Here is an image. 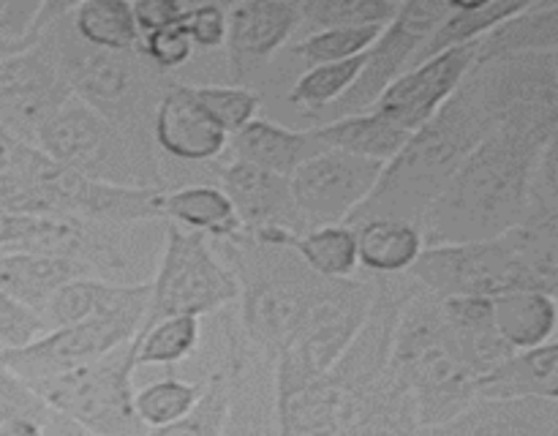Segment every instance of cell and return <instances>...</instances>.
Masks as SVG:
<instances>
[{"mask_svg": "<svg viewBox=\"0 0 558 436\" xmlns=\"http://www.w3.org/2000/svg\"><path fill=\"white\" fill-rule=\"evenodd\" d=\"M548 145L490 131L420 218L425 249L490 240L529 223V180Z\"/></svg>", "mask_w": 558, "mask_h": 436, "instance_id": "cell-1", "label": "cell"}, {"mask_svg": "<svg viewBox=\"0 0 558 436\" xmlns=\"http://www.w3.org/2000/svg\"><path fill=\"white\" fill-rule=\"evenodd\" d=\"M488 134L490 123L466 76L445 107L420 125L398 156L385 164L376 189L349 216L347 227L371 218H396L417 227L452 174Z\"/></svg>", "mask_w": 558, "mask_h": 436, "instance_id": "cell-2", "label": "cell"}, {"mask_svg": "<svg viewBox=\"0 0 558 436\" xmlns=\"http://www.w3.org/2000/svg\"><path fill=\"white\" fill-rule=\"evenodd\" d=\"M407 276L434 298H494L507 289H558V218L521 223L474 243L428 245Z\"/></svg>", "mask_w": 558, "mask_h": 436, "instance_id": "cell-3", "label": "cell"}, {"mask_svg": "<svg viewBox=\"0 0 558 436\" xmlns=\"http://www.w3.org/2000/svg\"><path fill=\"white\" fill-rule=\"evenodd\" d=\"M207 240L238 281V316L245 338L276 365L325 278L300 259L294 238H262L243 229L232 238Z\"/></svg>", "mask_w": 558, "mask_h": 436, "instance_id": "cell-4", "label": "cell"}, {"mask_svg": "<svg viewBox=\"0 0 558 436\" xmlns=\"http://www.w3.org/2000/svg\"><path fill=\"white\" fill-rule=\"evenodd\" d=\"M69 11L71 3H47V31L71 96L96 109L131 140L156 147L153 118L161 98L178 85V80L156 69L140 47L129 52L87 47L76 38Z\"/></svg>", "mask_w": 558, "mask_h": 436, "instance_id": "cell-5", "label": "cell"}, {"mask_svg": "<svg viewBox=\"0 0 558 436\" xmlns=\"http://www.w3.org/2000/svg\"><path fill=\"white\" fill-rule=\"evenodd\" d=\"M390 376L412 396L420 428L447 423L474 401L477 371L452 332L441 300L420 287L398 311Z\"/></svg>", "mask_w": 558, "mask_h": 436, "instance_id": "cell-6", "label": "cell"}, {"mask_svg": "<svg viewBox=\"0 0 558 436\" xmlns=\"http://www.w3.org/2000/svg\"><path fill=\"white\" fill-rule=\"evenodd\" d=\"M33 147L87 180L123 189L163 191V158L71 96L38 129Z\"/></svg>", "mask_w": 558, "mask_h": 436, "instance_id": "cell-7", "label": "cell"}, {"mask_svg": "<svg viewBox=\"0 0 558 436\" xmlns=\"http://www.w3.org/2000/svg\"><path fill=\"white\" fill-rule=\"evenodd\" d=\"M167 243V221H87L44 216V232L27 251L63 256L85 278L118 287H145Z\"/></svg>", "mask_w": 558, "mask_h": 436, "instance_id": "cell-8", "label": "cell"}, {"mask_svg": "<svg viewBox=\"0 0 558 436\" xmlns=\"http://www.w3.org/2000/svg\"><path fill=\"white\" fill-rule=\"evenodd\" d=\"M376 294V278H325L303 322L276 360V387H300L319 379L347 352L363 327Z\"/></svg>", "mask_w": 558, "mask_h": 436, "instance_id": "cell-9", "label": "cell"}, {"mask_svg": "<svg viewBox=\"0 0 558 436\" xmlns=\"http://www.w3.org/2000/svg\"><path fill=\"white\" fill-rule=\"evenodd\" d=\"M490 131L548 145L558 131V52L521 55L469 71Z\"/></svg>", "mask_w": 558, "mask_h": 436, "instance_id": "cell-10", "label": "cell"}, {"mask_svg": "<svg viewBox=\"0 0 558 436\" xmlns=\"http://www.w3.org/2000/svg\"><path fill=\"white\" fill-rule=\"evenodd\" d=\"M134 338L93 363L36 387L49 409L93 436H145L134 412Z\"/></svg>", "mask_w": 558, "mask_h": 436, "instance_id": "cell-11", "label": "cell"}, {"mask_svg": "<svg viewBox=\"0 0 558 436\" xmlns=\"http://www.w3.org/2000/svg\"><path fill=\"white\" fill-rule=\"evenodd\" d=\"M238 303V281L213 251L210 240L167 223V243L150 278V300L142 325L163 316H210Z\"/></svg>", "mask_w": 558, "mask_h": 436, "instance_id": "cell-12", "label": "cell"}, {"mask_svg": "<svg viewBox=\"0 0 558 436\" xmlns=\"http://www.w3.org/2000/svg\"><path fill=\"white\" fill-rule=\"evenodd\" d=\"M147 300H150V289L120 308L104 311V314L74 322V325L54 327L25 347L0 349V365L14 371L22 382L36 390L44 382L58 379V376L112 352L120 343L131 341L145 322Z\"/></svg>", "mask_w": 558, "mask_h": 436, "instance_id": "cell-13", "label": "cell"}, {"mask_svg": "<svg viewBox=\"0 0 558 436\" xmlns=\"http://www.w3.org/2000/svg\"><path fill=\"white\" fill-rule=\"evenodd\" d=\"M450 9L452 0H412V3H401L390 25L379 33V38L363 55V69H360L354 85L332 107L322 109L314 118L305 120L303 129H314V125L332 123V120L349 118V114L368 112L379 101L381 93L403 71H409L417 49L439 27V22L450 14Z\"/></svg>", "mask_w": 558, "mask_h": 436, "instance_id": "cell-14", "label": "cell"}, {"mask_svg": "<svg viewBox=\"0 0 558 436\" xmlns=\"http://www.w3.org/2000/svg\"><path fill=\"white\" fill-rule=\"evenodd\" d=\"M71 98L47 31V3L31 47L0 60V125L22 145L36 142L38 129Z\"/></svg>", "mask_w": 558, "mask_h": 436, "instance_id": "cell-15", "label": "cell"}, {"mask_svg": "<svg viewBox=\"0 0 558 436\" xmlns=\"http://www.w3.org/2000/svg\"><path fill=\"white\" fill-rule=\"evenodd\" d=\"M381 169V161L343 150H325L300 164L289 174V189L305 229L311 232L316 227L347 223L376 189Z\"/></svg>", "mask_w": 558, "mask_h": 436, "instance_id": "cell-16", "label": "cell"}, {"mask_svg": "<svg viewBox=\"0 0 558 436\" xmlns=\"http://www.w3.org/2000/svg\"><path fill=\"white\" fill-rule=\"evenodd\" d=\"M298 31V3L292 0H245L227 5L223 58L232 85L254 87L276 55Z\"/></svg>", "mask_w": 558, "mask_h": 436, "instance_id": "cell-17", "label": "cell"}, {"mask_svg": "<svg viewBox=\"0 0 558 436\" xmlns=\"http://www.w3.org/2000/svg\"><path fill=\"white\" fill-rule=\"evenodd\" d=\"M153 145L163 158V191L169 174L196 169L210 178L213 164L227 153L229 134L218 129L210 114L194 101L189 85H174L161 98L153 118Z\"/></svg>", "mask_w": 558, "mask_h": 436, "instance_id": "cell-18", "label": "cell"}, {"mask_svg": "<svg viewBox=\"0 0 558 436\" xmlns=\"http://www.w3.org/2000/svg\"><path fill=\"white\" fill-rule=\"evenodd\" d=\"M213 183L232 202L245 232L262 238H300L308 232L292 199L289 178L221 156L213 164Z\"/></svg>", "mask_w": 558, "mask_h": 436, "instance_id": "cell-19", "label": "cell"}, {"mask_svg": "<svg viewBox=\"0 0 558 436\" xmlns=\"http://www.w3.org/2000/svg\"><path fill=\"white\" fill-rule=\"evenodd\" d=\"M474 65V44L447 49L414 69L403 71L390 87L379 96L371 109L387 114L392 123L407 129L409 134L428 123L447 104V98L458 90Z\"/></svg>", "mask_w": 558, "mask_h": 436, "instance_id": "cell-20", "label": "cell"}, {"mask_svg": "<svg viewBox=\"0 0 558 436\" xmlns=\"http://www.w3.org/2000/svg\"><path fill=\"white\" fill-rule=\"evenodd\" d=\"M420 436H558V401L474 398L466 409L441 425L420 428Z\"/></svg>", "mask_w": 558, "mask_h": 436, "instance_id": "cell-21", "label": "cell"}, {"mask_svg": "<svg viewBox=\"0 0 558 436\" xmlns=\"http://www.w3.org/2000/svg\"><path fill=\"white\" fill-rule=\"evenodd\" d=\"M330 150L316 134V129H294L281 120L256 118L248 125L229 136V145L223 158L251 164L256 169H265L270 174L289 178L300 164L319 153Z\"/></svg>", "mask_w": 558, "mask_h": 436, "instance_id": "cell-22", "label": "cell"}, {"mask_svg": "<svg viewBox=\"0 0 558 436\" xmlns=\"http://www.w3.org/2000/svg\"><path fill=\"white\" fill-rule=\"evenodd\" d=\"M223 436H278L276 365L254 347L245 352L229 382Z\"/></svg>", "mask_w": 558, "mask_h": 436, "instance_id": "cell-23", "label": "cell"}, {"mask_svg": "<svg viewBox=\"0 0 558 436\" xmlns=\"http://www.w3.org/2000/svg\"><path fill=\"white\" fill-rule=\"evenodd\" d=\"M474 398L518 401V398H554L558 401V343L507 354L474 379Z\"/></svg>", "mask_w": 558, "mask_h": 436, "instance_id": "cell-24", "label": "cell"}, {"mask_svg": "<svg viewBox=\"0 0 558 436\" xmlns=\"http://www.w3.org/2000/svg\"><path fill=\"white\" fill-rule=\"evenodd\" d=\"M558 52V3L526 0L523 9L501 20L494 31L474 41V65L499 63L521 55Z\"/></svg>", "mask_w": 558, "mask_h": 436, "instance_id": "cell-25", "label": "cell"}, {"mask_svg": "<svg viewBox=\"0 0 558 436\" xmlns=\"http://www.w3.org/2000/svg\"><path fill=\"white\" fill-rule=\"evenodd\" d=\"M156 216L205 238H232L243 232L232 202L216 183H185L156 196Z\"/></svg>", "mask_w": 558, "mask_h": 436, "instance_id": "cell-26", "label": "cell"}, {"mask_svg": "<svg viewBox=\"0 0 558 436\" xmlns=\"http://www.w3.org/2000/svg\"><path fill=\"white\" fill-rule=\"evenodd\" d=\"M490 316L501 341L510 352L537 349L556 341L558 308L554 294L537 289H507L490 298Z\"/></svg>", "mask_w": 558, "mask_h": 436, "instance_id": "cell-27", "label": "cell"}, {"mask_svg": "<svg viewBox=\"0 0 558 436\" xmlns=\"http://www.w3.org/2000/svg\"><path fill=\"white\" fill-rule=\"evenodd\" d=\"M74 278L85 276L74 262L63 256L27 249H0V292L11 294L36 314L63 283Z\"/></svg>", "mask_w": 558, "mask_h": 436, "instance_id": "cell-28", "label": "cell"}, {"mask_svg": "<svg viewBox=\"0 0 558 436\" xmlns=\"http://www.w3.org/2000/svg\"><path fill=\"white\" fill-rule=\"evenodd\" d=\"M278 436H336L347 409L327 376L300 387H276Z\"/></svg>", "mask_w": 558, "mask_h": 436, "instance_id": "cell-29", "label": "cell"}, {"mask_svg": "<svg viewBox=\"0 0 558 436\" xmlns=\"http://www.w3.org/2000/svg\"><path fill=\"white\" fill-rule=\"evenodd\" d=\"M357 267L368 276H403L423 254V234L414 223L396 218H371L354 223Z\"/></svg>", "mask_w": 558, "mask_h": 436, "instance_id": "cell-30", "label": "cell"}, {"mask_svg": "<svg viewBox=\"0 0 558 436\" xmlns=\"http://www.w3.org/2000/svg\"><path fill=\"white\" fill-rule=\"evenodd\" d=\"M336 436H420L412 396L387 374L381 385L349 409Z\"/></svg>", "mask_w": 558, "mask_h": 436, "instance_id": "cell-31", "label": "cell"}, {"mask_svg": "<svg viewBox=\"0 0 558 436\" xmlns=\"http://www.w3.org/2000/svg\"><path fill=\"white\" fill-rule=\"evenodd\" d=\"M316 134L322 136L330 150H343L352 153V156L371 158V161H392L398 156L409 134L407 129H401L398 123H392L387 114L368 109V112L349 114V118L332 120V123L314 125Z\"/></svg>", "mask_w": 558, "mask_h": 436, "instance_id": "cell-32", "label": "cell"}, {"mask_svg": "<svg viewBox=\"0 0 558 436\" xmlns=\"http://www.w3.org/2000/svg\"><path fill=\"white\" fill-rule=\"evenodd\" d=\"M526 0H477V3H469V0H452V9L445 20L439 22L434 33L425 38L423 47L414 55L412 65L425 63V60L436 58V55L447 52V49L466 47V44L480 41L488 31H494L501 20L515 14L518 9H523Z\"/></svg>", "mask_w": 558, "mask_h": 436, "instance_id": "cell-33", "label": "cell"}, {"mask_svg": "<svg viewBox=\"0 0 558 436\" xmlns=\"http://www.w3.org/2000/svg\"><path fill=\"white\" fill-rule=\"evenodd\" d=\"M441 311H445L447 322H450L452 332L461 341L463 352H466L477 376L488 371L490 365L499 363V360H505L507 354H512L494 327L490 298H445L441 300Z\"/></svg>", "mask_w": 558, "mask_h": 436, "instance_id": "cell-34", "label": "cell"}, {"mask_svg": "<svg viewBox=\"0 0 558 436\" xmlns=\"http://www.w3.org/2000/svg\"><path fill=\"white\" fill-rule=\"evenodd\" d=\"M71 27L76 38L87 47L109 49V52H129L140 47L131 3L125 0H82L71 3Z\"/></svg>", "mask_w": 558, "mask_h": 436, "instance_id": "cell-35", "label": "cell"}, {"mask_svg": "<svg viewBox=\"0 0 558 436\" xmlns=\"http://www.w3.org/2000/svg\"><path fill=\"white\" fill-rule=\"evenodd\" d=\"M396 0H303L298 3V31L292 41L322 31L385 27L398 14Z\"/></svg>", "mask_w": 558, "mask_h": 436, "instance_id": "cell-36", "label": "cell"}, {"mask_svg": "<svg viewBox=\"0 0 558 436\" xmlns=\"http://www.w3.org/2000/svg\"><path fill=\"white\" fill-rule=\"evenodd\" d=\"M199 332L202 319L196 316H163L150 325H142L134 336V368L169 371L185 363L199 343Z\"/></svg>", "mask_w": 558, "mask_h": 436, "instance_id": "cell-37", "label": "cell"}, {"mask_svg": "<svg viewBox=\"0 0 558 436\" xmlns=\"http://www.w3.org/2000/svg\"><path fill=\"white\" fill-rule=\"evenodd\" d=\"M365 52H368V49H365ZM363 55L352 60H343V63L314 65V69L303 71V74L294 80V85L289 87V93L283 96V101H287L289 107H298L294 129H303L305 120L314 118L322 109L332 107V104L354 85L360 69H363Z\"/></svg>", "mask_w": 558, "mask_h": 436, "instance_id": "cell-38", "label": "cell"}, {"mask_svg": "<svg viewBox=\"0 0 558 436\" xmlns=\"http://www.w3.org/2000/svg\"><path fill=\"white\" fill-rule=\"evenodd\" d=\"M300 259L319 278H352L357 276V243L354 229L347 223L316 227L292 240Z\"/></svg>", "mask_w": 558, "mask_h": 436, "instance_id": "cell-39", "label": "cell"}, {"mask_svg": "<svg viewBox=\"0 0 558 436\" xmlns=\"http://www.w3.org/2000/svg\"><path fill=\"white\" fill-rule=\"evenodd\" d=\"M207 382L180 379L174 374H163L158 379H150L147 385H136L134 390V412L140 423L150 428L174 423L183 414H189L196 407V401L205 392Z\"/></svg>", "mask_w": 558, "mask_h": 436, "instance_id": "cell-40", "label": "cell"}, {"mask_svg": "<svg viewBox=\"0 0 558 436\" xmlns=\"http://www.w3.org/2000/svg\"><path fill=\"white\" fill-rule=\"evenodd\" d=\"M194 101L210 114L213 123L229 136L259 118L262 98L251 87L240 85H189Z\"/></svg>", "mask_w": 558, "mask_h": 436, "instance_id": "cell-41", "label": "cell"}, {"mask_svg": "<svg viewBox=\"0 0 558 436\" xmlns=\"http://www.w3.org/2000/svg\"><path fill=\"white\" fill-rule=\"evenodd\" d=\"M229 382L232 376H210L205 392L189 414L161 428H150L145 436H223L229 414Z\"/></svg>", "mask_w": 558, "mask_h": 436, "instance_id": "cell-42", "label": "cell"}, {"mask_svg": "<svg viewBox=\"0 0 558 436\" xmlns=\"http://www.w3.org/2000/svg\"><path fill=\"white\" fill-rule=\"evenodd\" d=\"M140 52L145 55L156 69L167 71V74L172 76H178V71L194 58V47H191V38L189 33H185L183 20L142 36Z\"/></svg>", "mask_w": 558, "mask_h": 436, "instance_id": "cell-43", "label": "cell"}, {"mask_svg": "<svg viewBox=\"0 0 558 436\" xmlns=\"http://www.w3.org/2000/svg\"><path fill=\"white\" fill-rule=\"evenodd\" d=\"M183 27L191 38V47L199 55L223 52L227 41V5L223 3H196L185 5Z\"/></svg>", "mask_w": 558, "mask_h": 436, "instance_id": "cell-44", "label": "cell"}, {"mask_svg": "<svg viewBox=\"0 0 558 436\" xmlns=\"http://www.w3.org/2000/svg\"><path fill=\"white\" fill-rule=\"evenodd\" d=\"M44 332H47V327L36 311L22 305L11 294L0 292V349L25 347Z\"/></svg>", "mask_w": 558, "mask_h": 436, "instance_id": "cell-45", "label": "cell"}, {"mask_svg": "<svg viewBox=\"0 0 558 436\" xmlns=\"http://www.w3.org/2000/svg\"><path fill=\"white\" fill-rule=\"evenodd\" d=\"M49 414L44 398L33 390L27 382H22L14 371L0 365V423L11 417H33L41 420Z\"/></svg>", "mask_w": 558, "mask_h": 436, "instance_id": "cell-46", "label": "cell"}, {"mask_svg": "<svg viewBox=\"0 0 558 436\" xmlns=\"http://www.w3.org/2000/svg\"><path fill=\"white\" fill-rule=\"evenodd\" d=\"M41 0H0V41H31L41 22Z\"/></svg>", "mask_w": 558, "mask_h": 436, "instance_id": "cell-47", "label": "cell"}, {"mask_svg": "<svg viewBox=\"0 0 558 436\" xmlns=\"http://www.w3.org/2000/svg\"><path fill=\"white\" fill-rule=\"evenodd\" d=\"M131 14H134L136 33L142 38L147 33L161 31V27L183 20L185 3H178V0H136V3H131Z\"/></svg>", "mask_w": 558, "mask_h": 436, "instance_id": "cell-48", "label": "cell"}, {"mask_svg": "<svg viewBox=\"0 0 558 436\" xmlns=\"http://www.w3.org/2000/svg\"><path fill=\"white\" fill-rule=\"evenodd\" d=\"M44 232V216L0 210V249H31Z\"/></svg>", "mask_w": 558, "mask_h": 436, "instance_id": "cell-49", "label": "cell"}, {"mask_svg": "<svg viewBox=\"0 0 558 436\" xmlns=\"http://www.w3.org/2000/svg\"><path fill=\"white\" fill-rule=\"evenodd\" d=\"M44 436H93V434H87L85 428H80L74 420L63 417L60 412L49 409V414L44 417Z\"/></svg>", "mask_w": 558, "mask_h": 436, "instance_id": "cell-50", "label": "cell"}, {"mask_svg": "<svg viewBox=\"0 0 558 436\" xmlns=\"http://www.w3.org/2000/svg\"><path fill=\"white\" fill-rule=\"evenodd\" d=\"M0 436H44V423L33 417H11L0 423Z\"/></svg>", "mask_w": 558, "mask_h": 436, "instance_id": "cell-51", "label": "cell"}, {"mask_svg": "<svg viewBox=\"0 0 558 436\" xmlns=\"http://www.w3.org/2000/svg\"><path fill=\"white\" fill-rule=\"evenodd\" d=\"M14 145H16V142L11 140V136L3 131V125H0V161H3V164L9 161V156H11V150H14Z\"/></svg>", "mask_w": 558, "mask_h": 436, "instance_id": "cell-52", "label": "cell"}, {"mask_svg": "<svg viewBox=\"0 0 558 436\" xmlns=\"http://www.w3.org/2000/svg\"><path fill=\"white\" fill-rule=\"evenodd\" d=\"M31 41H33V38H31ZM31 41H22V44L0 41V60H5V58H11V55L22 52V49H25V47H31Z\"/></svg>", "mask_w": 558, "mask_h": 436, "instance_id": "cell-53", "label": "cell"}, {"mask_svg": "<svg viewBox=\"0 0 558 436\" xmlns=\"http://www.w3.org/2000/svg\"><path fill=\"white\" fill-rule=\"evenodd\" d=\"M3 167H5V164H3V161H0V169H3Z\"/></svg>", "mask_w": 558, "mask_h": 436, "instance_id": "cell-54", "label": "cell"}]
</instances>
